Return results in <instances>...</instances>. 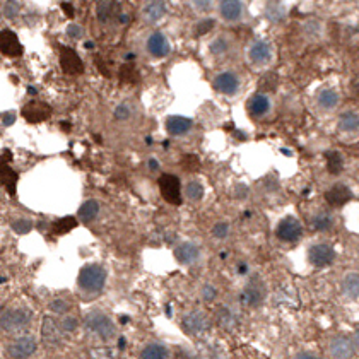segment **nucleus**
I'll use <instances>...</instances> for the list:
<instances>
[{
    "mask_svg": "<svg viewBox=\"0 0 359 359\" xmlns=\"http://www.w3.org/2000/svg\"><path fill=\"white\" fill-rule=\"evenodd\" d=\"M84 327L87 332L98 335V337L103 340H110L117 334V329H115L112 318H110L108 315H104L103 311H98V310L87 313L84 316Z\"/></svg>",
    "mask_w": 359,
    "mask_h": 359,
    "instance_id": "1",
    "label": "nucleus"
},
{
    "mask_svg": "<svg viewBox=\"0 0 359 359\" xmlns=\"http://www.w3.org/2000/svg\"><path fill=\"white\" fill-rule=\"evenodd\" d=\"M33 313L27 308H7L0 311V327L7 332H17L31 324Z\"/></svg>",
    "mask_w": 359,
    "mask_h": 359,
    "instance_id": "2",
    "label": "nucleus"
},
{
    "mask_svg": "<svg viewBox=\"0 0 359 359\" xmlns=\"http://www.w3.org/2000/svg\"><path fill=\"white\" fill-rule=\"evenodd\" d=\"M106 282V272L99 265H86L79 272V288L87 293H99Z\"/></svg>",
    "mask_w": 359,
    "mask_h": 359,
    "instance_id": "3",
    "label": "nucleus"
},
{
    "mask_svg": "<svg viewBox=\"0 0 359 359\" xmlns=\"http://www.w3.org/2000/svg\"><path fill=\"white\" fill-rule=\"evenodd\" d=\"M159 190L163 199L169 202L173 205H180L182 204V195H180V180L174 176V174H163L159 178Z\"/></svg>",
    "mask_w": 359,
    "mask_h": 359,
    "instance_id": "4",
    "label": "nucleus"
},
{
    "mask_svg": "<svg viewBox=\"0 0 359 359\" xmlns=\"http://www.w3.org/2000/svg\"><path fill=\"white\" fill-rule=\"evenodd\" d=\"M36 349H38V344H36L34 337H31V335H22V337L16 339L14 342L9 344L7 347V354L11 357H29L33 356L36 352Z\"/></svg>",
    "mask_w": 359,
    "mask_h": 359,
    "instance_id": "5",
    "label": "nucleus"
},
{
    "mask_svg": "<svg viewBox=\"0 0 359 359\" xmlns=\"http://www.w3.org/2000/svg\"><path fill=\"white\" fill-rule=\"evenodd\" d=\"M22 117L29 123L45 122V120L52 117V106L47 103H41V101H29V103L22 108Z\"/></svg>",
    "mask_w": 359,
    "mask_h": 359,
    "instance_id": "6",
    "label": "nucleus"
},
{
    "mask_svg": "<svg viewBox=\"0 0 359 359\" xmlns=\"http://www.w3.org/2000/svg\"><path fill=\"white\" fill-rule=\"evenodd\" d=\"M60 65H62L63 72L70 74V76H77V74L84 72V65H82V60L79 58V55L74 52L72 48L67 47L60 50Z\"/></svg>",
    "mask_w": 359,
    "mask_h": 359,
    "instance_id": "7",
    "label": "nucleus"
},
{
    "mask_svg": "<svg viewBox=\"0 0 359 359\" xmlns=\"http://www.w3.org/2000/svg\"><path fill=\"white\" fill-rule=\"evenodd\" d=\"M0 52L7 55V57H21L22 52H24L19 38H17V34L14 31H0Z\"/></svg>",
    "mask_w": 359,
    "mask_h": 359,
    "instance_id": "8",
    "label": "nucleus"
},
{
    "mask_svg": "<svg viewBox=\"0 0 359 359\" xmlns=\"http://www.w3.org/2000/svg\"><path fill=\"white\" fill-rule=\"evenodd\" d=\"M41 339L47 346H58L62 342V327L52 316H45L41 324Z\"/></svg>",
    "mask_w": 359,
    "mask_h": 359,
    "instance_id": "9",
    "label": "nucleus"
},
{
    "mask_svg": "<svg viewBox=\"0 0 359 359\" xmlns=\"http://www.w3.org/2000/svg\"><path fill=\"white\" fill-rule=\"evenodd\" d=\"M301 233H303L301 223L294 218L282 219L277 226V236L282 239V241H296V239L301 236Z\"/></svg>",
    "mask_w": 359,
    "mask_h": 359,
    "instance_id": "10",
    "label": "nucleus"
},
{
    "mask_svg": "<svg viewBox=\"0 0 359 359\" xmlns=\"http://www.w3.org/2000/svg\"><path fill=\"white\" fill-rule=\"evenodd\" d=\"M308 259L315 267H325L332 264V260L335 259V252L329 245H315L308 252Z\"/></svg>",
    "mask_w": 359,
    "mask_h": 359,
    "instance_id": "11",
    "label": "nucleus"
},
{
    "mask_svg": "<svg viewBox=\"0 0 359 359\" xmlns=\"http://www.w3.org/2000/svg\"><path fill=\"white\" fill-rule=\"evenodd\" d=\"M352 193L349 190V187H346L344 183H335V185L330 188L329 192L325 193V200L329 205L332 207H340L344 205L346 202L351 200Z\"/></svg>",
    "mask_w": 359,
    "mask_h": 359,
    "instance_id": "12",
    "label": "nucleus"
},
{
    "mask_svg": "<svg viewBox=\"0 0 359 359\" xmlns=\"http://www.w3.org/2000/svg\"><path fill=\"white\" fill-rule=\"evenodd\" d=\"M182 324H183V329H185L188 334H199L207 329V316L202 311L195 310V311L187 313V315L183 316Z\"/></svg>",
    "mask_w": 359,
    "mask_h": 359,
    "instance_id": "13",
    "label": "nucleus"
},
{
    "mask_svg": "<svg viewBox=\"0 0 359 359\" xmlns=\"http://www.w3.org/2000/svg\"><path fill=\"white\" fill-rule=\"evenodd\" d=\"M147 50H149V53L156 58L166 57V55L169 53V43H168L166 36L161 34V33L151 34L149 40H147Z\"/></svg>",
    "mask_w": 359,
    "mask_h": 359,
    "instance_id": "14",
    "label": "nucleus"
},
{
    "mask_svg": "<svg viewBox=\"0 0 359 359\" xmlns=\"http://www.w3.org/2000/svg\"><path fill=\"white\" fill-rule=\"evenodd\" d=\"M174 259L183 265L193 264V262L199 259V248L190 241L180 243V245L174 248Z\"/></svg>",
    "mask_w": 359,
    "mask_h": 359,
    "instance_id": "15",
    "label": "nucleus"
},
{
    "mask_svg": "<svg viewBox=\"0 0 359 359\" xmlns=\"http://www.w3.org/2000/svg\"><path fill=\"white\" fill-rule=\"evenodd\" d=\"M117 14H118V4L115 0H99L98 6H96V17L103 24H108L110 21H113Z\"/></svg>",
    "mask_w": 359,
    "mask_h": 359,
    "instance_id": "16",
    "label": "nucleus"
},
{
    "mask_svg": "<svg viewBox=\"0 0 359 359\" xmlns=\"http://www.w3.org/2000/svg\"><path fill=\"white\" fill-rule=\"evenodd\" d=\"M214 86H216V89L221 91V93H224V94H233V93H236L239 82H238V77L234 76V74H231V72H223V74H219V76L216 77Z\"/></svg>",
    "mask_w": 359,
    "mask_h": 359,
    "instance_id": "17",
    "label": "nucleus"
},
{
    "mask_svg": "<svg viewBox=\"0 0 359 359\" xmlns=\"http://www.w3.org/2000/svg\"><path fill=\"white\" fill-rule=\"evenodd\" d=\"M16 183H17V173L9 166L7 161L6 163H0V185L7 188L9 195L16 193Z\"/></svg>",
    "mask_w": 359,
    "mask_h": 359,
    "instance_id": "18",
    "label": "nucleus"
},
{
    "mask_svg": "<svg viewBox=\"0 0 359 359\" xmlns=\"http://www.w3.org/2000/svg\"><path fill=\"white\" fill-rule=\"evenodd\" d=\"M192 128V120L185 117H171L166 122V130L171 135H185Z\"/></svg>",
    "mask_w": 359,
    "mask_h": 359,
    "instance_id": "19",
    "label": "nucleus"
},
{
    "mask_svg": "<svg viewBox=\"0 0 359 359\" xmlns=\"http://www.w3.org/2000/svg\"><path fill=\"white\" fill-rule=\"evenodd\" d=\"M241 2L239 0H223L221 2V16L226 21H238L241 16Z\"/></svg>",
    "mask_w": 359,
    "mask_h": 359,
    "instance_id": "20",
    "label": "nucleus"
},
{
    "mask_svg": "<svg viewBox=\"0 0 359 359\" xmlns=\"http://www.w3.org/2000/svg\"><path fill=\"white\" fill-rule=\"evenodd\" d=\"M330 352L335 357H349L352 354V344L346 337H335L330 342Z\"/></svg>",
    "mask_w": 359,
    "mask_h": 359,
    "instance_id": "21",
    "label": "nucleus"
},
{
    "mask_svg": "<svg viewBox=\"0 0 359 359\" xmlns=\"http://www.w3.org/2000/svg\"><path fill=\"white\" fill-rule=\"evenodd\" d=\"M270 55H272L270 47L264 43V41H259V43H255L250 48V58L255 63H267L270 60Z\"/></svg>",
    "mask_w": 359,
    "mask_h": 359,
    "instance_id": "22",
    "label": "nucleus"
},
{
    "mask_svg": "<svg viewBox=\"0 0 359 359\" xmlns=\"http://www.w3.org/2000/svg\"><path fill=\"white\" fill-rule=\"evenodd\" d=\"M248 108H250L252 115H255V117H262V115H265L267 112H269L270 101L264 94H255L250 99V103H248Z\"/></svg>",
    "mask_w": 359,
    "mask_h": 359,
    "instance_id": "23",
    "label": "nucleus"
},
{
    "mask_svg": "<svg viewBox=\"0 0 359 359\" xmlns=\"http://www.w3.org/2000/svg\"><path fill=\"white\" fill-rule=\"evenodd\" d=\"M264 299V291H260V288L257 284H250L245 293L241 294V303L248 306H257Z\"/></svg>",
    "mask_w": 359,
    "mask_h": 359,
    "instance_id": "24",
    "label": "nucleus"
},
{
    "mask_svg": "<svg viewBox=\"0 0 359 359\" xmlns=\"http://www.w3.org/2000/svg\"><path fill=\"white\" fill-rule=\"evenodd\" d=\"M99 212V204L96 200H86L79 209V218L82 223H91Z\"/></svg>",
    "mask_w": 359,
    "mask_h": 359,
    "instance_id": "25",
    "label": "nucleus"
},
{
    "mask_svg": "<svg viewBox=\"0 0 359 359\" xmlns=\"http://www.w3.org/2000/svg\"><path fill=\"white\" fill-rule=\"evenodd\" d=\"M342 291L349 298L359 296V274H347L342 280Z\"/></svg>",
    "mask_w": 359,
    "mask_h": 359,
    "instance_id": "26",
    "label": "nucleus"
},
{
    "mask_svg": "<svg viewBox=\"0 0 359 359\" xmlns=\"http://www.w3.org/2000/svg\"><path fill=\"white\" fill-rule=\"evenodd\" d=\"M140 356L144 359H164L169 356V351L161 344H149V346L144 347Z\"/></svg>",
    "mask_w": 359,
    "mask_h": 359,
    "instance_id": "27",
    "label": "nucleus"
},
{
    "mask_svg": "<svg viewBox=\"0 0 359 359\" xmlns=\"http://www.w3.org/2000/svg\"><path fill=\"white\" fill-rule=\"evenodd\" d=\"M325 158H327V168H329V173L339 174L340 171H342L344 159L339 153H335V151H329V153L325 154Z\"/></svg>",
    "mask_w": 359,
    "mask_h": 359,
    "instance_id": "28",
    "label": "nucleus"
},
{
    "mask_svg": "<svg viewBox=\"0 0 359 359\" xmlns=\"http://www.w3.org/2000/svg\"><path fill=\"white\" fill-rule=\"evenodd\" d=\"M164 12H166V7H164V4L161 2V0H154V2H151L149 6L144 9V14L149 21L161 19V17L164 16Z\"/></svg>",
    "mask_w": 359,
    "mask_h": 359,
    "instance_id": "29",
    "label": "nucleus"
},
{
    "mask_svg": "<svg viewBox=\"0 0 359 359\" xmlns=\"http://www.w3.org/2000/svg\"><path fill=\"white\" fill-rule=\"evenodd\" d=\"M318 103H320L321 108L332 110V108L337 106L339 96H337V93H335V91H332V89H325V91H321L320 96H318Z\"/></svg>",
    "mask_w": 359,
    "mask_h": 359,
    "instance_id": "30",
    "label": "nucleus"
},
{
    "mask_svg": "<svg viewBox=\"0 0 359 359\" xmlns=\"http://www.w3.org/2000/svg\"><path fill=\"white\" fill-rule=\"evenodd\" d=\"M339 127H340V130H344V132L356 130V128L359 127V117H357L356 113H352V112L344 113L342 117H340Z\"/></svg>",
    "mask_w": 359,
    "mask_h": 359,
    "instance_id": "31",
    "label": "nucleus"
},
{
    "mask_svg": "<svg viewBox=\"0 0 359 359\" xmlns=\"http://www.w3.org/2000/svg\"><path fill=\"white\" fill-rule=\"evenodd\" d=\"M74 228H77L76 218H62L53 224V233L55 234H65L68 231H72Z\"/></svg>",
    "mask_w": 359,
    "mask_h": 359,
    "instance_id": "32",
    "label": "nucleus"
},
{
    "mask_svg": "<svg viewBox=\"0 0 359 359\" xmlns=\"http://www.w3.org/2000/svg\"><path fill=\"white\" fill-rule=\"evenodd\" d=\"M330 228H332V218L327 212H320L313 218V229H316V231H327V229Z\"/></svg>",
    "mask_w": 359,
    "mask_h": 359,
    "instance_id": "33",
    "label": "nucleus"
},
{
    "mask_svg": "<svg viewBox=\"0 0 359 359\" xmlns=\"http://www.w3.org/2000/svg\"><path fill=\"white\" fill-rule=\"evenodd\" d=\"M185 193L190 200H200L204 197V187L199 182H188V185L185 187Z\"/></svg>",
    "mask_w": 359,
    "mask_h": 359,
    "instance_id": "34",
    "label": "nucleus"
},
{
    "mask_svg": "<svg viewBox=\"0 0 359 359\" xmlns=\"http://www.w3.org/2000/svg\"><path fill=\"white\" fill-rule=\"evenodd\" d=\"M120 77L125 82H135L137 77H139V72L135 70L133 63H127V65H123L122 70H120Z\"/></svg>",
    "mask_w": 359,
    "mask_h": 359,
    "instance_id": "35",
    "label": "nucleus"
},
{
    "mask_svg": "<svg viewBox=\"0 0 359 359\" xmlns=\"http://www.w3.org/2000/svg\"><path fill=\"white\" fill-rule=\"evenodd\" d=\"M12 229L16 233H19V234H26V233H29L31 229H33V223L27 221V219H16L12 223Z\"/></svg>",
    "mask_w": 359,
    "mask_h": 359,
    "instance_id": "36",
    "label": "nucleus"
},
{
    "mask_svg": "<svg viewBox=\"0 0 359 359\" xmlns=\"http://www.w3.org/2000/svg\"><path fill=\"white\" fill-rule=\"evenodd\" d=\"M19 9H21L19 4L14 2V0H9L6 7H4V14H6V17H9V19H14V17L19 14Z\"/></svg>",
    "mask_w": 359,
    "mask_h": 359,
    "instance_id": "37",
    "label": "nucleus"
},
{
    "mask_svg": "<svg viewBox=\"0 0 359 359\" xmlns=\"http://www.w3.org/2000/svg\"><path fill=\"white\" fill-rule=\"evenodd\" d=\"M60 327H62L63 332H74V330L79 327V321H77V318H74V316H65V318L62 320V324H60Z\"/></svg>",
    "mask_w": 359,
    "mask_h": 359,
    "instance_id": "38",
    "label": "nucleus"
},
{
    "mask_svg": "<svg viewBox=\"0 0 359 359\" xmlns=\"http://www.w3.org/2000/svg\"><path fill=\"white\" fill-rule=\"evenodd\" d=\"M68 310V303L63 301V299H55V301L50 303V311L53 313H65Z\"/></svg>",
    "mask_w": 359,
    "mask_h": 359,
    "instance_id": "39",
    "label": "nucleus"
},
{
    "mask_svg": "<svg viewBox=\"0 0 359 359\" xmlns=\"http://www.w3.org/2000/svg\"><path fill=\"white\" fill-rule=\"evenodd\" d=\"M214 27V19H205V21H200L199 26H197V34L202 36L205 33H209L210 29Z\"/></svg>",
    "mask_w": 359,
    "mask_h": 359,
    "instance_id": "40",
    "label": "nucleus"
},
{
    "mask_svg": "<svg viewBox=\"0 0 359 359\" xmlns=\"http://www.w3.org/2000/svg\"><path fill=\"white\" fill-rule=\"evenodd\" d=\"M115 118L118 120H127L130 118V108H128V104H118V108L115 110Z\"/></svg>",
    "mask_w": 359,
    "mask_h": 359,
    "instance_id": "41",
    "label": "nucleus"
},
{
    "mask_svg": "<svg viewBox=\"0 0 359 359\" xmlns=\"http://www.w3.org/2000/svg\"><path fill=\"white\" fill-rule=\"evenodd\" d=\"M228 231H229V226L226 223H218L212 229L214 236L216 238H226L228 236Z\"/></svg>",
    "mask_w": 359,
    "mask_h": 359,
    "instance_id": "42",
    "label": "nucleus"
},
{
    "mask_svg": "<svg viewBox=\"0 0 359 359\" xmlns=\"http://www.w3.org/2000/svg\"><path fill=\"white\" fill-rule=\"evenodd\" d=\"M210 50H212V53H224L228 50V45H226V41H224L223 38L221 40H216L212 45H210Z\"/></svg>",
    "mask_w": 359,
    "mask_h": 359,
    "instance_id": "43",
    "label": "nucleus"
},
{
    "mask_svg": "<svg viewBox=\"0 0 359 359\" xmlns=\"http://www.w3.org/2000/svg\"><path fill=\"white\" fill-rule=\"evenodd\" d=\"M82 33H84V31H82V27H81V26H77V24H68V27H67V34H68V36H72L74 40L81 38Z\"/></svg>",
    "mask_w": 359,
    "mask_h": 359,
    "instance_id": "44",
    "label": "nucleus"
},
{
    "mask_svg": "<svg viewBox=\"0 0 359 359\" xmlns=\"http://www.w3.org/2000/svg\"><path fill=\"white\" fill-rule=\"evenodd\" d=\"M214 296H216V289H214L212 286H209V284H207V286L202 289V298L207 299V301H212Z\"/></svg>",
    "mask_w": 359,
    "mask_h": 359,
    "instance_id": "45",
    "label": "nucleus"
},
{
    "mask_svg": "<svg viewBox=\"0 0 359 359\" xmlns=\"http://www.w3.org/2000/svg\"><path fill=\"white\" fill-rule=\"evenodd\" d=\"M210 4H212V0H193V6L199 11H207L210 7Z\"/></svg>",
    "mask_w": 359,
    "mask_h": 359,
    "instance_id": "46",
    "label": "nucleus"
},
{
    "mask_svg": "<svg viewBox=\"0 0 359 359\" xmlns=\"http://www.w3.org/2000/svg\"><path fill=\"white\" fill-rule=\"evenodd\" d=\"M14 122H16V113H12V112H11V113H6V115H4L2 123H4V125H6V127H11Z\"/></svg>",
    "mask_w": 359,
    "mask_h": 359,
    "instance_id": "47",
    "label": "nucleus"
},
{
    "mask_svg": "<svg viewBox=\"0 0 359 359\" xmlns=\"http://www.w3.org/2000/svg\"><path fill=\"white\" fill-rule=\"evenodd\" d=\"M62 9H63V12H65L68 17H74V7L70 6V4L63 2V4H62Z\"/></svg>",
    "mask_w": 359,
    "mask_h": 359,
    "instance_id": "48",
    "label": "nucleus"
},
{
    "mask_svg": "<svg viewBox=\"0 0 359 359\" xmlns=\"http://www.w3.org/2000/svg\"><path fill=\"white\" fill-rule=\"evenodd\" d=\"M149 168H151V169H158V168H159L158 161H156V159H151V161H149Z\"/></svg>",
    "mask_w": 359,
    "mask_h": 359,
    "instance_id": "49",
    "label": "nucleus"
},
{
    "mask_svg": "<svg viewBox=\"0 0 359 359\" xmlns=\"http://www.w3.org/2000/svg\"><path fill=\"white\" fill-rule=\"evenodd\" d=\"M27 93H29V94H36V89H34V87L33 86H29V87H27Z\"/></svg>",
    "mask_w": 359,
    "mask_h": 359,
    "instance_id": "50",
    "label": "nucleus"
},
{
    "mask_svg": "<svg viewBox=\"0 0 359 359\" xmlns=\"http://www.w3.org/2000/svg\"><path fill=\"white\" fill-rule=\"evenodd\" d=\"M354 342H356V347L359 349V330L356 332V337H354Z\"/></svg>",
    "mask_w": 359,
    "mask_h": 359,
    "instance_id": "51",
    "label": "nucleus"
},
{
    "mask_svg": "<svg viewBox=\"0 0 359 359\" xmlns=\"http://www.w3.org/2000/svg\"><path fill=\"white\" fill-rule=\"evenodd\" d=\"M118 347H125V339H123V337L118 340Z\"/></svg>",
    "mask_w": 359,
    "mask_h": 359,
    "instance_id": "52",
    "label": "nucleus"
},
{
    "mask_svg": "<svg viewBox=\"0 0 359 359\" xmlns=\"http://www.w3.org/2000/svg\"><path fill=\"white\" fill-rule=\"evenodd\" d=\"M86 48H94V43H91V41H87V43H86Z\"/></svg>",
    "mask_w": 359,
    "mask_h": 359,
    "instance_id": "53",
    "label": "nucleus"
},
{
    "mask_svg": "<svg viewBox=\"0 0 359 359\" xmlns=\"http://www.w3.org/2000/svg\"><path fill=\"white\" fill-rule=\"evenodd\" d=\"M62 127H63V128H70V123H67V122H62Z\"/></svg>",
    "mask_w": 359,
    "mask_h": 359,
    "instance_id": "54",
    "label": "nucleus"
},
{
    "mask_svg": "<svg viewBox=\"0 0 359 359\" xmlns=\"http://www.w3.org/2000/svg\"><path fill=\"white\" fill-rule=\"evenodd\" d=\"M6 282V277H0V284H4Z\"/></svg>",
    "mask_w": 359,
    "mask_h": 359,
    "instance_id": "55",
    "label": "nucleus"
}]
</instances>
